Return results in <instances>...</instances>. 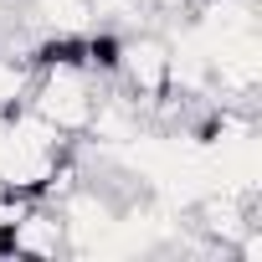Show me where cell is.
Listing matches in <instances>:
<instances>
[{"label": "cell", "instance_id": "1", "mask_svg": "<svg viewBox=\"0 0 262 262\" xmlns=\"http://www.w3.org/2000/svg\"><path fill=\"white\" fill-rule=\"evenodd\" d=\"M98 93H103V77H93L82 57H57V62H36V77H31L26 108H31L36 118H47L57 134L82 139Z\"/></svg>", "mask_w": 262, "mask_h": 262}, {"label": "cell", "instance_id": "3", "mask_svg": "<svg viewBox=\"0 0 262 262\" xmlns=\"http://www.w3.org/2000/svg\"><path fill=\"white\" fill-rule=\"evenodd\" d=\"M67 226L52 201H26L11 226H0V257H62Z\"/></svg>", "mask_w": 262, "mask_h": 262}, {"label": "cell", "instance_id": "2", "mask_svg": "<svg viewBox=\"0 0 262 262\" xmlns=\"http://www.w3.org/2000/svg\"><path fill=\"white\" fill-rule=\"evenodd\" d=\"M113 82L155 113V103L170 93V36L165 31H128V36H118Z\"/></svg>", "mask_w": 262, "mask_h": 262}, {"label": "cell", "instance_id": "4", "mask_svg": "<svg viewBox=\"0 0 262 262\" xmlns=\"http://www.w3.org/2000/svg\"><path fill=\"white\" fill-rule=\"evenodd\" d=\"M31 77H36V62L21 57V52H0V118L26 108V93H31Z\"/></svg>", "mask_w": 262, "mask_h": 262}]
</instances>
